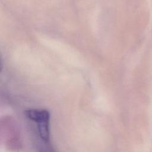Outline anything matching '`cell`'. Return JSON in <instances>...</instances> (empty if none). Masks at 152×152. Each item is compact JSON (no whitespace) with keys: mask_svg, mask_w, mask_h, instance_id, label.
Segmentation results:
<instances>
[{"mask_svg":"<svg viewBox=\"0 0 152 152\" xmlns=\"http://www.w3.org/2000/svg\"><path fill=\"white\" fill-rule=\"evenodd\" d=\"M26 116L36 123L37 129L41 138L48 141L50 138V113L46 109H30L25 111Z\"/></svg>","mask_w":152,"mask_h":152,"instance_id":"1","label":"cell"},{"mask_svg":"<svg viewBox=\"0 0 152 152\" xmlns=\"http://www.w3.org/2000/svg\"><path fill=\"white\" fill-rule=\"evenodd\" d=\"M1 122V135L5 139L7 147L11 150H19L21 147L20 132L15 121L5 118Z\"/></svg>","mask_w":152,"mask_h":152,"instance_id":"2","label":"cell"}]
</instances>
